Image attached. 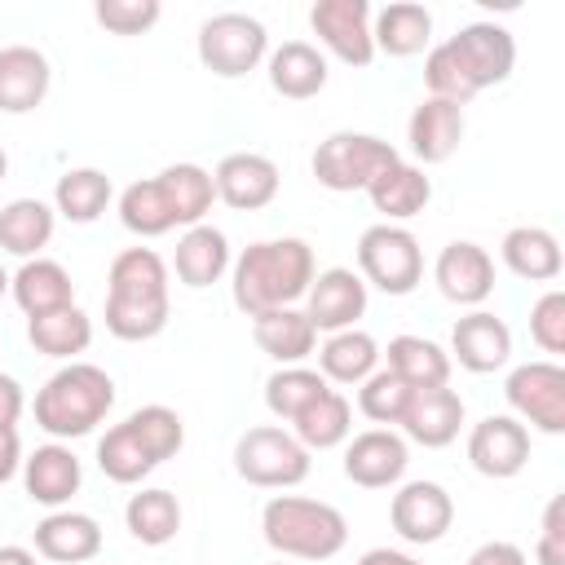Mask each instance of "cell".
I'll use <instances>...</instances> for the list:
<instances>
[{
	"mask_svg": "<svg viewBox=\"0 0 565 565\" xmlns=\"http://www.w3.org/2000/svg\"><path fill=\"white\" fill-rule=\"evenodd\" d=\"M468 565H525V552H521L516 543L490 539V543H481V547L468 556Z\"/></svg>",
	"mask_w": 565,
	"mask_h": 565,
	"instance_id": "f907efd6",
	"label": "cell"
},
{
	"mask_svg": "<svg viewBox=\"0 0 565 565\" xmlns=\"http://www.w3.org/2000/svg\"><path fill=\"white\" fill-rule=\"evenodd\" d=\"M269 88L287 102H309L327 88V57L305 44V40H287L269 53Z\"/></svg>",
	"mask_w": 565,
	"mask_h": 565,
	"instance_id": "83f0119b",
	"label": "cell"
},
{
	"mask_svg": "<svg viewBox=\"0 0 565 565\" xmlns=\"http://www.w3.org/2000/svg\"><path fill=\"white\" fill-rule=\"evenodd\" d=\"M406 141H411V154L419 163H446L463 141V106L441 102V97H424L411 110Z\"/></svg>",
	"mask_w": 565,
	"mask_h": 565,
	"instance_id": "44dd1931",
	"label": "cell"
},
{
	"mask_svg": "<svg viewBox=\"0 0 565 565\" xmlns=\"http://www.w3.org/2000/svg\"><path fill=\"white\" fill-rule=\"evenodd\" d=\"M168 313H172L168 300H159V305H137V300H110V296H106V331H110L115 340H128V344L154 340V335L168 327Z\"/></svg>",
	"mask_w": 565,
	"mask_h": 565,
	"instance_id": "7bdbcfd3",
	"label": "cell"
},
{
	"mask_svg": "<svg viewBox=\"0 0 565 565\" xmlns=\"http://www.w3.org/2000/svg\"><path fill=\"white\" fill-rule=\"evenodd\" d=\"M172 269H177V278H181L185 287H194V291L221 282L225 269H230V238H225V230H216V225H207V221H203V225H190V230L177 238Z\"/></svg>",
	"mask_w": 565,
	"mask_h": 565,
	"instance_id": "603a6c76",
	"label": "cell"
},
{
	"mask_svg": "<svg viewBox=\"0 0 565 565\" xmlns=\"http://www.w3.org/2000/svg\"><path fill=\"white\" fill-rule=\"evenodd\" d=\"M119 221L128 234L137 238H159L168 230H177V216L163 199V185L150 177V181H132L124 194H119Z\"/></svg>",
	"mask_w": 565,
	"mask_h": 565,
	"instance_id": "ab89813d",
	"label": "cell"
},
{
	"mask_svg": "<svg viewBox=\"0 0 565 565\" xmlns=\"http://www.w3.org/2000/svg\"><path fill=\"white\" fill-rule=\"evenodd\" d=\"M424 84H428V97H441V102H455V106H468L477 97V84L468 79V71L459 66V57H455V49L446 40L437 49H428Z\"/></svg>",
	"mask_w": 565,
	"mask_h": 565,
	"instance_id": "ee69618b",
	"label": "cell"
},
{
	"mask_svg": "<svg viewBox=\"0 0 565 565\" xmlns=\"http://www.w3.org/2000/svg\"><path fill=\"white\" fill-rule=\"evenodd\" d=\"M163 185V199L177 216V225H203V216L212 212V199H216V185H212V172L199 168V163H168L159 177Z\"/></svg>",
	"mask_w": 565,
	"mask_h": 565,
	"instance_id": "d590c367",
	"label": "cell"
},
{
	"mask_svg": "<svg viewBox=\"0 0 565 565\" xmlns=\"http://www.w3.org/2000/svg\"><path fill=\"white\" fill-rule=\"evenodd\" d=\"M106 296L110 300H137V305L168 300V265H163V256L154 247H124L110 260Z\"/></svg>",
	"mask_w": 565,
	"mask_h": 565,
	"instance_id": "cb8c5ba5",
	"label": "cell"
},
{
	"mask_svg": "<svg viewBox=\"0 0 565 565\" xmlns=\"http://www.w3.org/2000/svg\"><path fill=\"white\" fill-rule=\"evenodd\" d=\"M22 411H26L22 384H18L13 375H4V371H0V428H18Z\"/></svg>",
	"mask_w": 565,
	"mask_h": 565,
	"instance_id": "681fc988",
	"label": "cell"
},
{
	"mask_svg": "<svg viewBox=\"0 0 565 565\" xmlns=\"http://www.w3.org/2000/svg\"><path fill=\"white\" fill-rule=\"evenodd\" d=\"M380 358H388V371L411 388H437L450 380V353L424 335H393Z\"/></svg>",
	"mask_w": 565,
	"mask_h": 565,
	"instance_id": "e575fe53",
	"label": "cell"
},
{
	"mask_svg": "<svg viewBox=\"0 0 565 565\" xmlns=\"http://www.w3.org/2000/svg\"><path fill=\"white\" fill-rule=\"evenodd\" d=\"M53 71L49 57L31 44H4L0 49V110L4 115H26L49 97Z\"/></svg>",
	"mask_w": 565,
	"mask_h": 565,
	"instance_id": "ffe728a7",
	"label": "cell"
},
{
	"mask_svg": "<svg viewBox=\"0 0 565 565\" xmlns=\"http://www.w3.org/2000/svg\"><path fill=\"white\" fill-rule=\"evenodd\" d=\"M331 384L318 375V371H309V366H278L269 380H265V406H269V415H278V419H296L309 402H318L322 393H327Z\"/></svg>",
	"mask_w": 565,
	"mask_h": 565,
	"instance_id": "60d3db41",
	"label": "cell"
},
{
	"mask_svg": "<svg viewBox=\"0 0 565 565\" xmlns=\"http://www.w3.org/2000/svg\"><path fill=\"white\" fill-rule=\"evenodd\" d=\"M4 291H9V274H4V265H0V300H4Z\"/></svg>",
	"mask_w": 565,
	"mask_h": 565,
	"instance_id": "9f6ffc18",
	"label": "cell"
},
{
	"mask_svg": "<svg viewBox=\"0 0 565 565\" xmlns=\"http://www.w3.org/2000/svg\"><path fill=\"white\" fill-rule=\"evenodd\" d=\"M269 57V31L252 13H212L199 26V62L221 79H243Z\"/></svg>",
	"mask_w": 565,
	"mask_h": 565,
	"instance_id": "52a82bcc",
	"label": "cell"
},
{
	"mask_svg": "<svg viewBox=\"0 0 565 565\" xmlns=\"http://www.w3.org/2000/svg\"><path fill=\"white\" fill-rule=\"evenodd\" d=\"M530 335L543 353H565V291H543L530 309Z\"/></svg>",
	"mask_w": 565,
	"mask_h": 565,
	"instance_id": "7dc6e473",
	"label": "cell"
},
{
	"mask_svg": "<svg viewBox=\"0 0 565 565\" xmlns=\"http://www.w3.org/2000/svg\"><path fill=\"white\" fill-rule=\"evenodd\" d=\"M26 340H31V349L44 353V358L75 362V358L93 344V318H88L79 305H66V309H57V313L26 318Z\"/></svg>",
	"mask_w": 565,
	"mask_h": 565,
	"instance_id": "d6a6232c",
	"label": "cell"
},
{
	"mask_svg": "<svg viewBox=\"0 0 565 565\" xmlns=\"http://www.w3.org/2000/svg\"><path fill=\"white\" fill-rule=\"evenodd\" d=\"M358 278L380 287L384 296H411L424 278V252H419V238L402 225H371L362 230L358 238Z\"/></svg>",
	"mask_w": 565,
	"mask_h": 565,
	"instance_id": "8992f818",
	"label": "cell"
},
{
	"mask_svg": "<svg viewBox=\"0 0 565 565\" xmlns=\"http://www.w3.org/2000/svg\"><path fill=\"white\" fill-rule=\"evenodd\" d=\"M366 199H371V207H375L388 225H393V221H411V216H419V212L428 207V199H433V181L424 177L419 163L397 159L393 168H384V172L366 185Z\"/></svg>",
	"mask_w": 565,
	"mask_h": 565,
	"instance_id": "484cf974",
	"label": "cell"
},
{
	"mask_svg": "<svg viewBox=\"0 0 565 565\" xmlns=\"http://www.w3.org/2000/svg\"><path fill=\"white\" fill-rule=\"evenodd\" d=\"M499 256L525 282H552V278H561V265H565L556 234L543 230V225H516V230H508L503 243H499Z\"/></svg>",
	"mask_w": 565,
	"mask_h": 565,
	"instance_id": "f546056e",
	"label": "cell"
},
{
	"mask_svg": "<svg viewBox=\"0 0 565 565\" xmlns=\"http://www.w3.org/2000/svg\"><path fill=\"white\" fill-rule=\"evenodd\" d=\"M450 358L463 371H472V375L499 371L512 358V331H508V322L494 318V313H486V309L463 313L455 322V331H450Z\"/></svg>",
	"mask_w": 565,
	"mask_h": 565,
	"instance_id": "d6986e66",
	"label": "cell"
},
{
	"mask_svg": "<svg viewBox=\"0 0 565 565\" xmlns=\"http://www.w3.org/2000/svg\"><path fill=\"white\" fill-rule=\"evenodd\" d=\"M388 525L402 543H415V547L441 543L446 530L455 525V499L437 481H406L388 499Z\"/></svg>",
	"mask_w": 565,
	"mask_h": 565,
	"instance_id": "9c48e42d",
	"label": "cell"
},
{
	"mask_svg": "<svg viewBox=\"0 0 565 565\" xmlns=\"http://www.w3.org/2000/svg\"><path fill=\"white\" fill-rule=\"evenodd\" d=\"M468 463L494 481L516 477L530 463V428L512 415H486L468 433Z\"/></svg>",
	"mask_w": 565,
	"mask_h": 565,
	"instance_id": "7c38bea8",
	"label": "cell"
},
{
	"mask_svg": "<svg viewBox=\"0 0 565 565\" xmlns=\"http://www.w3.org/2000/svg\"><path fill=\"white\" fill-rule=\"evenodd\" d=\"M0 565H40L31 547H18V543H4L0 547Z\"/></svg>",
	"mask_w": 565,
	"mask_h": 565,
	"instance_id": "db71d44e",
	"label": "cell"
},
{
	"mask_svg": "<svg viewBox=\"0 0 565 565\" xmlns=\"http://www.w3.org/2000/svg\"><path fill=\"white\" fill-rule=\"evenodd\" d=\"M313 274H318V265H313V247L305 238H260V243H247L230 260L234 305L247 318L269 313V309H291L296 300H305Z\"/></svg>",
	"mask_w": 565,
	"mask_h": 565,
	"instance_id": "6da1fadb",
	"label": "cell"
},
{
	"mask_svg": "<svg viewBox=\"0 0 565 565\" xmlns=\"http://www.w3.org/2000/svg\"><path fill=\"white\" fill-rule=\"evenodd\" d=\"M110 194L115 190H110V177L102 168H71V172L57 177L53 212H62L75 225H88L110 207Z\"/></svg>",
	"mask_w": 565,
	"mask_h": 565,
	"instance_id": "74e56055",
	"label": "cell"
},
{
	"mask_svg": "<svg viewBox=\"0 0 565 565\" xmlns=\"http://www.w3.org/2000/svg\"><path fill=\"white\" fill-rule=\"evenodd\" d=\"M309 26L322 40V49L335 53L344 66H371L375 62L371 4L366 0H318L309 9Z\"/></svg>",
	"mask_w": 565,
	"mask_h": 565,
	"instance_id": "30bf717a",
	"label": "cell"
},
{
	"mask_svg": "<svg viewBox=\"0 0 565 565\" xmlns=\"http://www.w3.org/2000/svg\"><path fill=\"white\" fill-rule=\"evenodd\" d=\"M115 406V380L93 362H66L35 393V424L57 437H88Z\"/></svg>",
	"mask_w": 565,
	"mask_h": 565,
	"instance_id": "7a4b0ae2",
	"label": "cell"
},
{
	"mask_svg": "<svg viewBox=\"0 0 565 565\" xmlns=\"http://www.w3.org/2000/svg\"><path fill=\"white\" fill-rule=\"evenodd\" d=\"M371 40H375V53L415 57L433 40V13L415 0H393L371 18Z\"/></svg>",
	"mask_w": 565,
	"mask_h": 565,
	"instance_id": "f1b7e54d",
	"label": "cell"
},
{
	"mask_svg": "<svg viewBox=\"0 0 565 565\" xmlns=\"http://www.w3.org/2000/svg\"><path fill=\"white\" fill-rule=\"evenodd\" d=\"M79 481H84V468H79L75 450L62 441L35 446L22 459V486H26L31 503H40V508H53V512L66 508L79 494Z\"/></svg>",
	"mask_w": 565,
	"mask_h": 565,
	"instance_id": "ac0fdd59",
	"label": "cell"
},
{
	"mask_svg": "<svg viewBox=\"0 0 565 565\" xmlns=\"http://www.w3.org/2000/svg\"><path fill=\"white\" fill-rule=\"evenodd\" d=\"M503 397L512 406V419L552 437L565 433V371L556 362H521L508 375Z\"/></svg>",
	"mask_w": 565,
	"mask_h": 565,
	"instance_id": "ba28073f",
	"label": "cell"
},
{
	"mask_svg": "<svg viewBox=\"0 0 565 565\" xmlns=\"http://www.w3.org/2000/svg\"><path fill=\"white\" fill-rule=\"evenodd\" d=\"M234 472L256 490H291L309 477V450L278 424H256L234 441Z\"/></svg>",
	"mask_w": 565,
	"mask_h": 565,
	"instance_id": "277c9868",
	"label": "cell"
},
{
	"mask_svg": "<svg viewBox=\"0 0 565 565\" xmlns=\"http://www.w3.org/2000/svg\"><path fill=\"white\" fill-rule=\"evenodd\" d=\"M9 291H13V300L26 318H44V313H57V309L75 305V282H71L66 265H57L49 256L22 260V269L9 278Z\"/></svg>",
	"mask_w": 565,
	"mask_h": 565,
	"instance_id": "d4e9b609",
	"label": "cell"
},
{
	"mask_svg": "<svg viewBox=\"0 0 565 565\" xmlns=\"http://www.w3.org/2000/svg\"><path fill=\"white\" fill-rule=\"evenodd\" d=\"M411 384L406 380H397L388 366H380V371H371L362 384H358V411L371 419V424H402V411H406V402H411Z\"/></svg>",
	"mask_w": 565,
	"mask_h": 565,
	"instance_id": "b9f144b4",
	"label": "cell"
},
{
	"mask_svg": "<svg viewBox=\"0 0 565 565\" xmlns=\"http://www.w3.org/2000/svg\"><path fill=\"white\" fill-rule=\"evenodd\" d=\"M128 424L137 428V437L146 441V450L154 455V463H163V459H172L177 450H181V441H185V424H181V415L172 411V406H141V411H132L128 415Z\"/></svg>",
	"mask_w": 565,
	"mask_h": 565,
	"instance_id": "f6af8a7d",
	"label": "cell"
},
{
	"mask_svg": "<svg viewBox=\"0 0 565 565\" xmlns=\"http://www.w3.org/2000/svg\"><path fill=\"white\" fill-rule=\"evenodd\" d=\"M53 207L40 199H13L0 207V252L35 260L53 238Z\"/></svg>",
	"mask_w": 565,
	"mask_h": 565,
	"instance_id": "836d02e7",
	"label": "cell"
},
{
	"mask_svg": "<svg viewBox=\"0 0 565 565\" xmlns=\"http://www.w3.org/2000/svg\"><path fill=\"white\" fill-rule=\"evenodd\" d=\"M278 163L269 154H256V150H234L216 163L212 172V185H216V199L230 203L234 212H260L278 199Z\"/></svg>",
	"mask_w": 565,
	"mask_h": 565,
	"instance_id": "5bb4252c",
	"label": "cell"
},
{
	"mask_svg": "<svg viewBox=\"0 0 565 565\" xmlns=\"http://www.w3.org/2000/svg\"><path fill=\"white\" fill-rule=\"evenodd\" d=\"M353 433V406L340 388H327L318 402H309L296 419H291V437L313 455V450H331L344 446Z\"/></svg>",
	"mask_w": 565,
	"mask_h": 565,
	"instance_id": "1f68e13d",
	"label": "cell"
},
{
	"mask_svg": "<svg viewBox=\"0 0 565 565\" xmlns=\"http://www.w3.org/2000/svg\"><path fill=\"white\" fill-rule=\"evenodd\" d=\"M371 371H380V344L375 335L349 327V331H331L318 349V375L327 384H362Z\"/></svg>",
	"mask_w": 565,
	"mask_h": 565,
	"instance_id": "4dcf8cb0",
	"label": "cell"
},
{
	"mask_svg": "<svg viewBox=\"0 0 565 565\" xmlns=\"http://www.w3.org/2000/svg\"><path fill=\"white\" fill-rule=\"evenodd\" d=\"M97 468L115 481V486H137L141 477H150L159 463L146 450V441L137 437V428L128 419H119L115 428H106V437L97 441Z\"/></svg>",
	"mask_w": 565,
	"mask_h": 565,
	"instance_id": "f35d334b",
	"label": "cell"
},
{
	"mask_svg": "<svg viewBox=\"0 0 565 565\" xmlns=\"http://www.w3.org/2000/svg\"><path fill=\"white\" fill-rule=\"evenodd\" d=\"M159 0H97L93 18L110 31V35H141L159 22Z\"/></svg>",
	"mask_w": 565,
	"mask_h": 565,
	"instance_id": "bcb514c9",
	"label": "cell"
},
{
	"mask_svg": "<svg viewBox=\"0 0 565 565\" xmlns=\"http://www.w3.org/2000/svg\"><path fill=\"white\" fill-rule=\"evenodd\" d=\"M4 172H9V154H4V146H0V181H4Z\"/></svg>",
	"mask_w": 565,
	"mask_h": 565,
	"instance_id": "11a10c76",
	"label": "cell"
},
{
	"mask_svg": "<svg viewBox=\"0 0 565 565\" xmlns=\"http://www.w3.org/2000/svg\"><path fill=\"white\" fill-rule=\"evenodd\" d=\"M406 463H411L406 437L393 428H366V433L349 437V446H344V477L362 490L397 486L406 477Z\"/></svg>",
	"mask_w": 565,
	"mask_h": 565,
	"instance_id": "4fadbf2b",
	"label": "cell"
},
{
	"mask_svg": "<svg viewBox=\"0 0 565 565\" xmlns=\"http://www.w3.org/2000/svg\"><path fill=\"white\" fill-rule=\"evenodd\" d=\"M278 565H282V561H278Z\"/></svg>",
	"mask_w": 565,
	"mask_h": 565,
	"instance_id": "6f0895ef",
	"label": "cell"
},
{
	"mask_svg": "<svg viewBox=\"0 0 565 565\" xmlns=\"http://www.w3.org/2000/svg\"><path fill=\"white\" fill-rule=\"evenodd\" d=\"M22 468V441H18V428H0V486L13 481Z\"/></svg>",
	"mask_w": 565,
	"mask_h": 565,
	"instance_id": "816d5d0a",
	"label": "cell"
},
{
	"mask_svg": "<svg viewBox=\"0 0 565 565\" xmlns=\"http://www.w3.org/2000/svg\"><path fill=\"white\" fill-rule=\"evenodd\" d=\"M446 44L455 49V57L468 71V79L477 84V93L503 84L512 75V66H516V40L499 22H468Z\"/></svg>",
	"mask_w": 565,
	"mask_h": 565,
	"instance_id": "8fae6325",
	"label": "cell"
},
{
	"mask_svg": "<svg viewBox=\"0 0 565 565\" xmlns=\"http://www.w3.org/2000/svg\"><path fill=\"white\" fill-rule=\"evenodd\" d=\"M433 278H437V291L450 305H481L494 291V260H490V252L481 243L455 238V243H446L437 252Z\"/></svg>",
	"mask_w": 565,
	"mask_h": 565,
	"instance_id": "2e32d148",
	"label": "cell"
},
{
	"mask_svg": "<svg viewBox=\"0 0 565 565\" xmlns=\"http://www.w3.org/2000/svg\"><path fill=\"white\" fill-rule=\"evenodd\" d=\"M358 565H424V561H415L411 552H397V547H371L358 556Z\"/></svg>",
	"mask_w": 565,
	"mask_h": 565,
	"instance_id": "f5cc1de1",
	"label": "cell"
},
{
	"mask_svg": "<svg viewBox=\"0 0 565 565\" xmlns=\"http://www.w3.org/2000/svg\"><path fill=\"white\" fill-rule=\"evenodd\" d=\"M463 428V397L450 388V384H437V388H415L406 411H402V433L415 441V446H428V450H441L459 437Z\"/></svg>",
	"mask_w": 565,
	"mask_h": 565,
	"instance_id": "e0dca14e",
	"label": "cell"
},
{
	"mask_svg": "<svg viewBox=\"0 0 565 565\" xmlns=\"http://www.w3.org/2000/svg\"><path fill=\"white\" fill-rule=\"evenodd\" d=\"M402 154L375 132H331L313 150V177L335 194H353V190H366Z\"/></svg>",
	"mask_w": 565,
	"mask_h": 565,
	"instance_id": "5b68a950",
	"label": "cell"
},
{
	"mask_svg": "<svg viewBox=\"0 0 565 565\" xmlns=\"http://www.w3.org/2000/svg\"><path fill=\"white\" fill-rule=\"evenodd\" d=\"M252 340L260 344V353H269L278 366H300L313 349H318V331L305 318V309H269L252 318Z\"/></svg>",
	"mask_w": 565,
	"mask_h": 565,
	"instance_id": "4316f807",
	"label": "cell"
},
{
	"mask_svg": "<svg viewBox=\"0 0 565 565\" xmlns=\"http://www.w3.org/2000/svg\"><path fill=\"white\" fill-rule=\"evenodd\" d=\"M260 534L278 556L331 561L349 543V521L340 508L305 494H274L260 512Z\"/></svg>",
	"mask_w": 565,
	"mask_h": 565,
	"instance_id": "3957f363",
	"label": "cell"
},
{
	"mask_svg": "<svg viewBox=\"0 0 565 565\" xmlns=\"http://www.w3.org/2000/svg\"><path fill=\"white\" fill-rule=\"evenodd\" d=\"M102 552V525L88 512L57 508L35 525V556L57 565H84Z\"/></svg>",
	"mask_w": 565,
	"mask_h": 565,
	"instance_id": "7402d4cb",
	"label": "cell"
},
{
	"mask_svg": "<svg viewBox=\"0 0 565 565\" xmlns=\"http://www.w3.org/2000/svg\"><path fill=\"white\" fill-rule=\"evenodd\" d=\"M124 521H128V534L146 547H163L177 539L181 530V503L172 490L163 486H150V490H137L124 508Z\"/></svg>",
	"mask_w": 565,
	"mask_h": 565,
	"instance_id": "8d00e7d4",
	"label": "cell"
},
{
	"mask_svg": "<svg viewBox=\"0 0 565 565\" xmlns=\"http://www.w3.org/2000/svg\"><path fill=\"white\" fill-rule=\"evenodd\" d=\"M362 313H366V282L353 269L331 265L313 274L305 291V318L313 322V331H349L358 327Z\"/></svg>",
	"mask_w": 565,
	"mask_h": 565,
	"instance_id": "9a60e30c",
	"label": "cell"
},
{
	"mask_svg": "<svg viewBox=\"0 0 565 565\" xmlns=\"http://www.w3.org/2000/svg\"><path fill=\"white\" fill-rule=\"evenodd\" d=\"M534 556H539V565H565V499L561 494L543 508V530H539Z\"/></svg>",
	"mask_w": 565,
	"mask_h": 565,
	"instance_id": "c3c4849f",
	"label": "cell"
}]
</instances>
